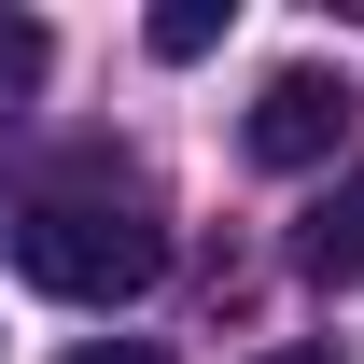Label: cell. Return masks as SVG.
Returning a JSON list of instances; mask_svg holds the SVG:
<instances>
[{
  "mask_svg": "<svg viewBox=\"0 0 364 364\" xmlns=\"http://www.w3.org/2000/svg\"><path fill=\"white\" fill-rule=\"evenodd\" d=\"M294 267H309V280H364V168L322 196L309 225H294Z\"/></svg>",
  "mask_w": 364,
  "mask_h": 364,
  "instance_id": "3",
  "label": "cell"
},
{
  "mask_svg": "<svg viewBox=\"0 0 364 364\" xmlns=\"http://www.w3.org/2000/svg\"><path fill=\"white\" fill-rule=\"evenodd\" d=\"M267 364H336V350H267Z\"/></svg>",
  "mask_w": 364,
  "mask_h": 364,
  "instance_id": "7",
  "label": "cell"
},
{
  "mask_svg": "<svg viewBox=\"0 0 364 364\" xmlns=\"http://www.w3.org/2000/svg\"><path fill=\"white\" fill-rule=\"evenodd\" d=\"M140 43L168 56V70H196V56L225 43V0H154V28H140Z\"/></svg>",
  "mask_w": 364,
  "mask_h": 364,
  "instance_id": "5",
  "label": "cell"
},
{
  "mask_svg": "<svg viewBox=\"0 0 364 364\" xmlns=\"http://www.w3.org/2000/svg\"><path fill=\"white\" fill-rule=\"evenodd\" d=\"M70 364H168V350H154V336H85Z\"/></svg>",
  "mask_w": 364,
  "mask_h": 364,
  "instance_id": "6",
  "label": "cell"
},
{
  "mask_svg": "<svg viewBox=\"0 0 364 364\" xmlns=\"http://www.w3.org/2000/svg\"><path fill=\"white\" fill-rule=\"evenodd\" d=\"M350 70H309V56H294V70H267V85H252V112H238V140H252V168H336V140H350Z\"/></svg>",
  "mask_w": 364,
  "mask_h": 364,
  "instance_id": "2",
  "label": "cell"
},
{
  "mask_svg": "<svg viewBox=\"0 0 364 364\" xmlns=\"http://www.w3.org/2000/svg\"><path fill=\"white\" fill-rule=\"evenodd\" d=\"M14 280L56 309H127L168 280V225L140 196H28L14 210Z\"/></svg>",
  "mask_w": 364,
  "mask_h": 364,
  "instance_id": "1",
  "label": "cell"
},
{
  "mask_svg": "<svg viewBox=\"0 0 364 364\" xmlns=\"http://www.w3.org/2000/svg\"><path fill=\"white\" fill-rule=\"evenodd\" d=\"M43 70H56V28H43V14H0V127L43 98Z\"/></svg>",
  "mask_w": 364,
  "mask_h": 364,
  "instance_id": "4",
  "label": "cell"
}]
</instances>
